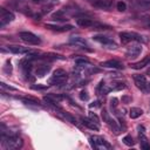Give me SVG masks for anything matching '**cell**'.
Here are the masks:
<instances>
[{
  "label": "cell",
  "instance_id": "obj_27",
  "mask_svg": "<svg viewBox=\"0 0 150 150\" xmlns=\"http://www.w3.org/2000/svg\"><path fill=\"white\" fill-rule=\"evenodd\" d=\"M116 8H117V11H120V12H124V11L127 9V4H125L123 0H120V1H117V4H116Z\"/></svg>",
  "mask_w": 150,
  "mask_h": 150
},
{
  "label": "cell",
  "instance_id": "obj_37",
  "mask_svg": "<svg viewBox=\"0 0 150 150\" xmlns=\"http://www.w3.org/2000/svg\"><path fill=\"white\" fill-rule=\"evenodd\" d=\"M122 101H123L124 103H128V102L131 101V97H130V96H123V97H122Z\"/></svg>",
  "mask_w": 150,
  "mask_h": 150
},
{
  "label": "cell",
  "instance_id": "obj_26",
  "mask_svg": "<svg viewBox=\"0 0 150 150\" xmlns=\"http://www.w3.org/2000/svg\"><path fill=\"white\" fill-rule=\"evenodd\" d=\"M122 141H123V143H124L125 145H128V146H132V145L135 144V142H134V139H132V137H131L130 135H125Z\"/></svg>",
  "mask_w": 150,
  "mask_h": 150
},
{
  "label": "cell",
  "instance_id": "obj_19",
  "mask_svg": "<svg viewBox=\"0 0 150 150\" xmlns=\"http://www.w3.org/2000/svg\"><path fill=\"white\" fill-rule=\"evenodd\" d=\"M49 69H50V66L49 64H40V66H38V68H36V70H35V74H36V76H40V77H42V76H45L48 71H49Z\"/></svg>",
  "mask_w": 150,
  "mask_h": 150
},
{
  "label": "cell",
  "instance_id": "obj_20",
  "mask_svg": "<svg viewBox=\"0 0 150 150\" xmlns=\"http://www.w3.org/2000/svg\"><path fill=\"white\" fill-rule=\"evenodd\" d=\"M110 90H111V88L108 87L103 81H101V82L98 83L97 88H96V91H97L98 95H105V94H108Z\"/></svg>",
  "mask_w": 150,
  "mask_h": 150
},
{
  "label": "cell",
  "instance_id": "obj_13",
  "mask_svg": "<svg viewBox=\"0 0 150 150\" xmlns=\"http://www.w3.org/2000/svg\"><path fill=\"white\" fill-rule=\"evenodd\" d=\"M94 21L87 16H82V18H76V25L82 27V28H91L93 27Z\"/></svg>",
  "mask_w": 150,
  "mask_h": 150
},
{
  "label": "cell",
  "instance_id": "obj_9",
  "mask_svg": "<svg viewBox=\"0 0 150 150\" xmlns=\"http://www.w3.org/2000/svg\"><path fill=\"white\" fill-rule=\"evenodd\" d=\"M91 5L102 11H110L112 8L114 1L112 0H95L91 2Z\"/></svg>",
  "mask_w": 150,
  "mask_h": 150
},
{
  "label": "cell",
  "instance_id": "obj_21",
  "mask_svg": "<svg viewBox=\"0 0 150 150\" xmlns=\"http://www.w3.org/2000/svg\"><path fill=\"white\" fill-rule=\"evenodd\" d=\"M108 125H109V128H110V130L115 134V135H120V132H121V127L117 124V122L115 121V120H112V118H110V121L107 123Z\"/></svg>",
  "mask_w": 150,
  "mask_h": 150
},
{
  "label": "cell",
  "instance_id": "obj_31",
  "mask_svg": "<svg viewBox=\"0 0 150 150\" xmlns=\"http://www.w3.org/2000/svg\"><path fill=\"white\" fill-rule=\"evenodd\" d=\"M75 63L76 64H87V63H89V61L86 57H76L75 59Z\"/></svg>",
  "mask_w": 150,
  "mask_h": 150
},
{
  "label": "cell",
  "instance_id": "obj_5",
  "mask_svg": "<svg viewBox=\"0 0 150 150\" xmlns=\"http://www.w3.org/2000/svg\"><path fill=\"white\" fill-rule=\"evenodd\" d=\"M19 36H20V39H21L23 42H26V43H28V45L36 46V45H40V43H41L40 38H39L38 35L33 34L32 32H20Z\"/></svg>",
  "mask_w": 150,
  "mask_h": 150
},
{
  "label": "cell",
  "instance_id": "obj_28",
  "mask_svg": "<svg viewBox=\"0 0 150 150\" xmlns=\"http://www.w3.org/2000/svg\"><path fill=\"white\" fill-rule=\"evenodd\" d=\"M101 115H102V118H103V122H105V123H108L109 121H110V115H109V112L107 111V109H102V111H101Z\"/></svg>",
  "mask_w": 150,
  "mask_h": 150
},
{
  "label": "cell",
  "instance_id": "obj_38",
  "mask_svg": "<svg viewBox=\"0 0 150 150\" xmlns=\"http://www.w3.org/2000/svg\"><path fill=\"white\" fill-rule=\"evenodd\" d=\"M32 88H33V89H46L47 87H46V86H33Z\"/></svg>",
  "mask_w": 150,
  "mask_h": 150
},
{
  "label": "cell",
  "instance_id": "obj_8",
  "mask_svg": "<svg viewBox=\"0 0 150 150\" xmlns=\"http://www.w3.org/2000/svg\"><path fill=\"white\" fill-rule=\"evenodd\" d=\"M14 18L15 16L11 11H8V9H6L4 7L0 8V26L1 27H4L5 25L12 22L14 20Z\"/></svg>",
  "mask_w": 150,
  "mask_h": 150
},
{
  "label": "cell",
  "instance_id": "obj_22",
  "mask_svg": "<svg viewBox=\"0 0 150 150\" xmlns=\"http://www.w3.org/2000/svg\"><path fill=\"white\" fill-rule=\"evenodd\" d=\"M50 19H52L53 21H64V20H67V18L64 16L63 9L57 11L56 13H53V14L50 15Z\"/></svg>",
  "mask_w": 150,
  "mask_h": 150
},
{
  "label": "cell",
  "instance_id": "obj_7",
  "mask_svg": "<svg viewBox=\"0 0 150 150\" xmlns=\"http://www.w3.org/2000/svg\"><path fill=\"white\" fill-rule=\"evenodd\" d=\"M93 40L96 41V42H98V43H101V45H103V46H105L107 48H116L117 47L116 42L114 40H111L107 35H94L93 36Z\"/></svg>",
  "mask_w": 150,
  "mask_h": 150
},
{
  "label": "cell",
  "instance_id": "obj_6",
  "mask_svg": "<svg viewBox=\"0 0 150 150\" xmlns=\"http://www.w3.org/2000/svg\"><path fill=\"white\" fill-rule=\"evenodd\" d=\"M134 80H135V84L138 89H141L143 93H149L150 91V84L146 81L144 75H134Z\"/></svg>",
  "mask_w": 150,
  "mask_h": 150
},
{
  "label": "cell",
  "instance_id": "obj_11",
  "mask_svg": "<svg viewBox=\"0 0 150 150\" xmlns=\"http://www.w3.org/2000/svg\"><path fill=\"white\" fill-rule=\"evenodd\" d=\"M141 52H142V46H139V45H131L130 47H128V49L125 52V55L129 59H135V57H137L141 54Z\"/></svg>",
  "mask_w": 150,
  "mask_h": 150
},
{
  "label": "cell",
  "instance_id": "obj_34",
  "mask_svg": "<svg viewBox=\"0 0 150 150\" xmlns=\"http://www.w3.org/2000/svg\"><path fill=\"white\" fill-rule=\"evenodd\" d=\"M110 105H111V108L116 109V108H117V105H118V100H117L116 97H112V98L110 100Z\"/></svg>",
  "mask_w": 150,
  "mask_h": 150
},
{
  "label": "cell",
  "instance_id": "obj_23",
  "mask_svg": "<svg viewBox=\"0 0 150 150\" xmlns=\"http://www.w3.org/2000/svg\"><path fill=\"white\" fill-rule=\"evenodd\" d=\"M143 114V110L141 108H131L129 111V115L131 118H137Z\"/></svg>",
  "mask_w": 150,
  "mask_h": 150
},
{
  "label": "cell",
  "instance_id": "obj_32",
  "mask_svg": "<svg viewBox=\"0 0 150 150\" xmlns=\"http://www.w3.org/2000/svg\"><path fill=\"white\" fill-rule=\"evenodd\" d=\"M0 86H1V88H2V89H6V90H11V91H15V90H16L14 87L7 86V84H6V83H4V82H1V83H0Z\"/></svg>",
  "mask_w": 150,
  "mask_h": 150
},
{
  "label": "cell",
  "instance_id": "obj_2",
  "mask_svg": "<svg viewBox=\"0 0 150 150\" xmlns=\"http://www.w3.org/2000/svg\"><path fill=\"white\" fill-rule=\"evenodd\" d=\"M145 36H142L137 33L134 32H121L120 33V39L122 41V43H129L132 41H137V42H146V39H144Z\"/></svg>",
  "mask_w": 150,
  "mask_h": 150
},
{
  "label": "cell",
  "instance_id": "obj_12",
  "mask_svg": "<svg viewBox=\"0 0 150 150\" xmlns=\"http://www.w3.org/2000/svg\"><path fill=\"white\" fill-rule=\"evenodd\" d=\"M101 66L104 68H112V69H123V63L118 60H108L101 62Z\"/></svg>",
  "mask_w": 150,
  "mask_h": 150
},
{
  "label": "cell",
  "instance_id": "obj_17",
  "mask_svg": "<svg viewBox=\"0 0 150 150\" xmlns=\"http://www.w3.org/2000/svg\"><path fill=\"white\" fill-rule=\"evenodd\" d=\"M8 50L14 53V54H27L30 49L28 47H22V46H8Z\"/></svg>",
  "mask_w": 150,
  "mask_h": 150
},
{
  "label": "cell",
  "instance_id": "obj_14",
  "mask_svg": "<svg viewBox=\"0 0 150 150\" xmlns=\"http://www.w3.org/2000/svg\"><path fill=\"white\" fill-rule=\"evenodd\" d=\"M81 122H82V124H83L84 127L89 128L90 130L98 131V129H100L98 124H97V123H95L90 117H81Z\"/></svg>",
  "mask_w": 150,
  "mask_h": 150
},
{
  "label": "cell",
  "instance_id": "obj_25",
  "mask_svg": "<svg viewBox=\"0 0 150 150\" xmlns=\"http://www.w3.org/2000/svg\"><path fill=\"white\" fill-rule=\"evenodd\" d=\"M4 73L5 74H7V75H11L12 74V70H13V68H12V63H11V61H6V63H5V66H4Z\"/></svg>",
  "mask_w": 150,
  "mask_h": 150
},
{
  "label": "cell",
  "instance_id": "obj_16",
  "mask_svg": "<svg viewBox=\"0 0 150 150\" xmlns=\"http://www.w3.org/2000/svg\"><path fill=\"white\" fill-rule=\"evenodd\" d=\"M134 8L138 11H148L150 9V0H136Z\"/></svg>",
  "mask_w": 150,
  "mask_h": 150
},
{
  "label": "cell",
  "instance_id": "obj_10",
  "mask_svg": "<svg viewBox=\"0 0 150 150\" xmlns=\"http://www.w3.org/2000/svg\"><path fill=\"white\" fill-rule=\"evenodd\" d=\"M69 43L70 45H74L76 47H80V48H84L87 50H90L88 47V42L84 38H81V36H70L69 38Z\"/></svg>",
  "mask_w": 150,
  "mask_h": 150
},
{
  "label": "cell",
  "instance_id": "obj_29",
  "mask_svg": "<svg viewBox=\"0 0 150 150\" xmlns=\"http://www.w3.org/2000/svg\"><path fill=\"white\" fill-rule=\"evenodd\" d=\"M124 88H125V84L123 82H116L111 87V90H121V89H124Z\"/></svg>",
  "mask_w": 150,
  "mask_h": 150
},
{
  "label": "cell",
  "instance_id": "obj_36",
  "mask_svg": "<svg viewBox=\"0 0 150 150\" xmlns=\"http://www.w3.org/2000/svg\"><path fill=\"white\" fill-rule=\"evenodd\" d=\"M97 107H100V102L98 101H95V102L89 104V108H97Z\"/></svg>",
  "mask_w": 150,
  "mask_h": 150
},
{
  "label": "cell",
  "instance_id": "obj_30",
  "mask_svg": "<svg viewBox=\"0 0 150 150\" xmlns=\"http://www.w3.org/2000/svg\"><path fill=\"white\" fill-rule=\"evenodd\" d=\"M63 115H64V117H66L68 121H70L73 124H75V125H77V127H79V123H77L76 118H74V117H73L70 114H68V112H64V111H63Z\"/></svg>",
  "mask_w": 150,
  "mask_h": 150
},
{
  "label": "cell",
  "instance_id": "obj_41",
  "mask_svg": "<svg viewBox=\"0 0 150 150\" xmlns=\"http://www.w3.org/2000/svg\"><path fill=\"white\" fill-rule=\"evenodd\" d=\"M94 1H95V0H94Z\"/></svg>",
  "mask_w": 150,
  "mask_h": 150
},
{
  "label": "cell",
  "instance_id": "obj_35",
  "mask_svg": "<svg viewBox=\"0 0 150 150\" xmlns=\"http://www.w3.org/2000/svg\"><path fill=\"white\" fill-rule=\"evenodd\" d=\"M89 117H90L95 123L100 124V120H98V117H97V115H96V114H94V112H89Z\"/></svg>",
  "mask_w": 150,
  "mask_h": 150
},
{
  "label": "cell",
  "instance_id": "obj_40",
  "mask_svg": "<svg viewBox=\"0 0 150 150\" xmlns=\"http://www.w3.org/2000/svg\"><path fill=\"white\" fill-rule=\"evenodd\" d=\"M146 27L150 28V20H148V22H146Z\"/></svg>",
  "mask_w": 150,
  "mask_h": 150
},
{
  "label": "cell",
  "instance_id": "obj_39",
  "mask_svg": "<svg viewBox=\"0 0 150 150\" xmlns=\"http://www.w3.org/2000/svg\"><path fill=\"white\" fill-rule=\"evenodd\" d=\"M34 4H41V0H32Z\"/></svg>",
  "mask_w": 150,
  "mask_h": 150
},
{
  "label": "cell",
  "instance_id": "obj_18",
  "mask_svg": "<svg viewBox=\"0 0 150 150\" xmlns=\"http://www.w3.org/2000/svg\"><path fill=\"white\" fill-rule=\"evenodd\" d=\"M149 63H150V55H146V56H145L144 59H142L141 61L132 63V64H131V68H132V69H142V68H144L145 66H148Z\"/></svg>",
  "mask_w": 150,
  "mask_h": 150
},
{
  "label": "cell",
  "instance_id": "obj_15",
  "mask_svg": "<svg viewBox=\"0 0 150 150\" xmlns=\"http://www.w3.org/2000/svg\"><path fill=\"white\" fill-rule=\"evenodd\" d=\"M46 28L50 29V30H54V32H68V30H71L74 27L71 25H64V26H57V25H49L47 23L46 25Z\"/></svg>",
  "mask_w": 150,
  "mask_h": 150
},
{
  "label": "cell",
  "instance_id": "obj_24",
  "mask_svg": "<svg viewBox=\"0 0 150 150\" xmlns=\"http://www.w3.org/2000/svg\"><path fill=\"white\" fill-rule=\"evenodd\" d=\"M93 29H101V30H107V29H110L111 27L108 26V25H104V23H101V22H95L93 23Z\"/></svg>",
  "mask_w": 150,
  "mask_h": 150
},
{
  "label": "cell",
  "instance_id": "obj_4",
  "mask_svg": "<svg viewBox=\"0 0 150 150\" xmlns=\"http://www.w3.org/2000/svg\"><path fill=\"white\" fill-rule=\"evenodd\" d=\"M89 142H90V145L94 148V149H111V145L101 136H97V135H93L89 137Z\"/></svg>",
  "mask_w": 150,
  "mask_h": 150
},
{
  "label": "cell",
  "instance_id": "obj_33",
  "mask_svg": "<svg viewBox=\"0 0 150 150\" xmlns=\"http://www.w3.org/2000/svg\"><path fill=\"white\" fill-rule=\"evenodd\" d=\"M80 97H81L82 101H87V100L89 98V95H88V93H87L86 90H82V91L80 93Z\"/></svg>",
  "mask_w": 150,
  "mask_h": 150
},
{
  "label": "cell",
  "instance_id": "obj_1",
  "mask_svg": "<svg viewBox=\"0 0 150 150\" xmlns=\"http://www.w3.org/2000/svg\"><path fill=\"white\" fill-rule=\"evenodd\" d=\"M23 142L21 137L18 135H11V134H1V146L5 150H13V149H20L22 146Z\"/></svg>",
  "mask_w": 150,
  "mask_h": 150
},
{
  "label": "cell",
  "instance_id": "obj_3",
  "mask_svg": "<svg viewBox=\"0 0 150 150\" xmlns=\"http://www.w3.org/2000/svg\"><path fill=\"white\" fill-rule=\"evenodd\" d=\"M67 79H68V74L66 73V70L59 68V69L54 70L52 77L49 79V84H54V86H56V84H63L67 81Z\"/></svg>",
  "mask_w": 150,
  "mask_h": 150
}]
</instances>
